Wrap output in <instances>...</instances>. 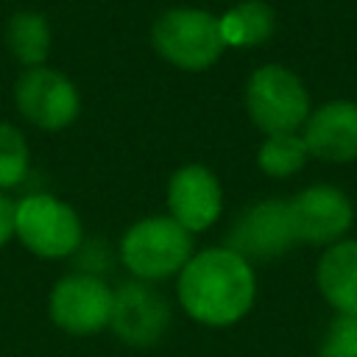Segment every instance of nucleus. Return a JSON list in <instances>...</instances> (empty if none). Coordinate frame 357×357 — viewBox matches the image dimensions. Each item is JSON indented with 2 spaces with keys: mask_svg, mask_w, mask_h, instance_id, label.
<instances>
[{
  "mask_svg": "<svg viewBox=\"0 0 357 357\" xmlns=\"http://www.w3.org/2000/svg\"><path fill=\"white\" fill-rule=\"evenodd\" d=\"M220 20V36L226 47H254L262 45L273 28H276V14L268 3L262 0H243L231 6Z\"/></svg>",
  "mask_w": 357,
  "mask_h": 357,
  "instance_id": "obj_14",
  "label": "nucleus"
},
{
  "mask_svg": "<svg viewBox=\"0 0 357 357\" xmlns=\"http://www.w3.org/2000/svg\"><path fill=\"white\" fill-rule=\"evenodd\" d=\"M245 112L265 137L296 134L310 117V92L293 70L262 64L245 84Z\"/></svg>",
  "mask_w": 357,
  "mask_h": 357,
  "instance_id": "obj_2",
  "label": "nucleus"
},
{
  "mask_svg": "<svg viewBox=\"0 0 357 357\" xmlns=\"http://www.w3.org/2000/svg\"><path fill=\"white\" fill-rule=\"evenodd\" d=\"M112 287L92 273H73L56 282L50 293V318L70 335H95L109 326Z\"/></svg>",
  "mask_w": 357,
  "mask_h": 357,
  "instance_id": "obj_8",
  "label": "nucleus"
},
{
  "mask_svg": "<svg viewBox=\"0 0 357 357\" xmlns=\"http://www.w3.org/2000/svg\"><path fill=\"white\" fill-rule=\"evenodd\" d=\"M123 265L142 282H159L181 273L192 257V234L170 215L137 220L120 240Z\"/></svg>",
  "mask_w": 357,
  "mask_h": 357,
  "instance_id": "obj_3",
  "label": "nucleus"
},
{
  "mask_svg": "<svg viewBox=\"0 0 357 357\" xmlns=\"http://www.w3.org/2000/svg\"><path fill=\"white\" fill-rule=\"evenodd\" d=\"M170 218L190 234L209 229L223 209V190L218 176L204 165H184L170 176L167 184Z\"/></svg>",
  "mask_w": 357,
  "mask_h": 357,
  "instance_id": "obj_11",
  "label": "nucleus"
},
{
  "mask_svg": "<svg viewBox=\"0 0 357 357\" xmlns=\"http://www.w3.org/2000/svg\"><path fill=\"white\" fill-rule=\"evenodd\" d=\"M296 231L290 220V206L282 198H265L251 204L237 223L231 226L229 245L240 257L251 259H276L296 245Z\"/></svg>",
  "mask_w": 357,
  "mask_h": 357,
  "instance_id": "obj_9",
  "label": "nucleus"
},
{
  "mask_svg": "<svg viewBox=\"0 0 357 357\" xmlns=\"http://www.w3.org/2000/svg\"><path fill=\"white\" fill-rule=\"evenodd\" d=\"M156 53L181 70H206L212 67L226 42L220 36V20L204 8H167L151 31Z\"/></svg>",
  "mask_w": 357,
  "mask_h": 357,
  "instance_id": "obj_4",
  "label": "nucleus"
},
{
  "mask_svg": "<svg viewBox=\"0 0 357 357\" xmlns=\"http://www.w3.org/2000/svg\"><path fill=\"white\" fill-rule=\"evenodd\" d=\"M6 45L25 67H42L50 50V25L36 11H17L6 25Z\"/></svg>",
  "mask_w": 357,
  "mask_h": 357,
  "instance_id": "obj_15",
  "label": "nucleus"
},
{
  "mask_svg": "<svg viewBox=\"0 0 357 357\" xmlns=\"http://www.w3.org/2000/svg\"><path fill=\"white\" fill-rule=\"evenodd\" d=\"M14 234L22 245L45 259H61L78 251L84 240L81 218L75 209L53 195L33 192L17 204L14 212Z\"/></svg>",
  "mask_w": 357,
  "mask_h": 357,
  "instance_id": "obj_5",
  "label": "nucleus"
},
{
  "mask_svg": "<svg viewBox=\"0 0 357 357\" xmlns=\"http://www.w3.org/2000/svg\"><path fill=\"white\" fill-rule=\"evenodd\" d=\"M167 324H170V307L165 296L151 287V282L134 279L126 282L120 290H114L109 326L123 343L148 349L165 335Z\"/></svg>",
  "mask_w": 357,
  "mask_h": 357,
  "instance_id": "obj_10",
  "label": "nucleus"
},
{
  "mask_svg": "<svg viewBox=\"0 0 357 357\" xmlns=\"http://www.w3.org/2000/svg\"><path fill=\"white\" fill-rule=\"evenodd\" d=\"M257 279L245 257L231 248L192 254L178 273V301L204 326H231L254 304Z\"/></svg>",
  "mask_w": 357,
  "mask_h": 357,
  "instance_id": "obj_1",
  "label": "nucleus"
},
{
  "mask_svg": "<svg viewBox=\"0 0 357 357\" xmlns=\"http://www.w3.org/2000/svg\"><path fill=\"white\" fill-rule=\"evenodd\" d=\"M28 173V142L11 123H0V190L17 187Z\"/></svg>",
  "mask_w": 357,
  "mask_h": 357,
  "instance_id": "obj_17",
  "label": "nucleus"
},
{
  "mask_svg": "<svg viewBox=\"0 0 357 357\" xmlns=\"http://www.w3.org/2000/svg\"><path fill=\"white\" fill-rule=\"evenodd\" d=\"M290 220L298 243L332 245L343 240V234L354 223L351 198L335 184H312L296 192L290 201Z\"/></svg>",
  "mask_w": 357,
  "mask_h": 357,
  "instance_id": "obj_7",
  "label": "nucleus"
},
{
  "mask_svg": "<svg viewBox=\"0 0 357 357\" xmlns=\"http://www.w3.org/2000/svg\"><path fill=\"white\" fill-rule=\"evenodd\" d=\"M315 282L335 312L357 315V240L332 243L318 259Z\"/></svg>",
  "mask_w": 357,
  "mask_h": 357,
  "instance_id": "obj_13",
  "label": "nucleus"
},
{
  "mask_svg": "<svg viewBox=\"0 0 357 357\" xmlns=\"http://www.w3.org/2000/svg\"><path fill=\"white\" fill-rule=\"evenodd\" d=\"M14 212H17V204H11L0 192V245H6L14 237Z\"/></svg>",
  "mask_w": 357,
  "mask_h": 357,
  "instance_id": "obj_19",
  "label": "nucleus"
},
{
  "mask_svg": "<svg viewBox=\"0 0 357 357\" xmlns=\"http://www.w3.org/2000/svg\"><path fill=\"white\" fill-rule=\"evenodd\" d=\"M307 156L310 153H307L304 137L298 131L296 134H273V137H265V142L259 145L257 165L271 178H287L304 167Z\"/></svg>",
  "mask_w": 357,
  "mask_h": 357,
  "instance_id": "obj_16",
  "label": "nucleus"
},
{
  "mask_svg": "<svg viewBox=\"0 0 357 357\" xmlns=\"http://www.w3.org/2000/svg\"><path fill=\"white\" fill-rule=\"evenodd\" d=\"M307 153L324 162H354L357 159V103L329 100L310 112L301 126Z\"/></svg>",
  "mask_w": 357,
  "mask_h": 357,
  "instance_id": "obj_12",
  "label": "nucleus"
},
{
  "mask_svg": "<svg viewBox=\"0 0 357 357\" xmlns=\"http://www.w3.org/2000/svg\"><path fill=\"white\" fill-rule=\"evenodd\" d=\"M14 103L28 123L45 131L67 128L81 112V98L73 81L45 64L28 67L20 75L14 86Z\"/></svg>",
  "mask_w": 357,
  "mask_h": 357,
  "instance_id": "obj_6",
  "label": "nucleus"
},
{
  "mask_svg": "<svg viewBox=\"0 0 357 357\" xmlns=\"http://www.w3.org/2000/svg\"><path fill=\"white\" fill-rule=\"evenodd\" d=\"M318 357H357V315H335L326 326Z\"/></svg>",
  "mask_w": 357,
  "mask_h": 357,
  "instance_id": "obj_18",
  "label": "nucleus"
}]
</instances>
